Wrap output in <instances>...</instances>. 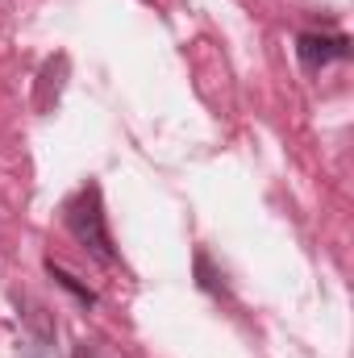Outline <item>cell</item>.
Masks as SVG:
<instances>
[{"label":"cell","mask_w":354,"mask_h":358,"mask_svg":"<svg viewBox=\"0 0 354 358\" xmlns=\"http://www.w3.org/2000/svg\"><path fill=\"white\" fill-rule=\"evenodd\" d=\"M63 76H67V55H55V59L42 67V84H38V88H42L38 92V108H42V113L50 108V88H55V96L63 92Z\"/></svg>","instance_id":"3957f363"},{"label":"cell","mask_w":354,"mask_h":358,"mask_svg":"<svg viewBox=\"0 0 354 358\" xmlns=\"http://www.w3.org/2000/svg\"><path fill=\"white\" fill-rule=\"evenodd\" d=\"M296 59L309 76H317L321 67L351 59V38L346 34H300L296 38Z\"/></svg>","instance_id":"7a4b0ae2"},{"label":"cell","mask_w":354,"mask_h":358,"mask_svg":"<svg viewBox=\"0 0 354 358\" xmlns=\"http://www.w3.org/2000/svg\"><path fill=\"white\" fill-rule=\"evenodd\" d=\"M63 221H67L71 238L88 250L96 263H104V267L117 263L113 234H108V221H104V196H100V183H96V179H88V183L63 204Z\"/></svg>","instance_id":"6da1fadb"},{"label":"cell","mask_w":354,"mask_h":358,"mask_svg":"<svg viewBox=\"0 0 354 358\" xmlns=\"http://www.w3.org/2000/svg\"><path fill=\"white\" fill-rule=\"evenodd\" d=\"M76 358H100V355H96L92 342H80V346H76Z\"/></svg>","instance_id":"8992f818"},{"label":"cell","mask_w":354,"mask_h":358,"mask_svg":"<svg viewBox=\"0 0 354 358\" xmlns=\"http://www.w3.org/2000/svg\"><path fill=\"white\" fill-rule=\"evenodd\" d=\"M196 275H200V287H204V292H225L221 275L213 271V263H208V255H204V250H196Z\"/></svg>","instance_id":"277c9868"},{"label":"cell","mask_w":354,"mask_h":358,"mask_svg":"<svg viewBox=\"0 0 354 358\" xmlns=\"http://www.w3.org/2000/svg\"><path fill=\"white\" fill-rule=\"evenodd\" d=\"M46 271H50V275L59 279V287L76 292V296H80L84 304H96V292H88V287H80V283H76V275H67V271H63V267H55V263H46Z\"/></svg>","instance_id":"5b68a950"}]
</instances>
